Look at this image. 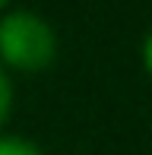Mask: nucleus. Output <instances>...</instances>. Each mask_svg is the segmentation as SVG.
Returning <instances> with one entry per match:
<instances>
[{
	"mask_svg": "<svg viewBox=\"0 0 152 155\" xmlns=\"http://www.w3.org/2000/svg\"><path fill=\"white\" fill-rule=\"evenodd\" d=\"M57 54L54 29L32 10H13L0 19V57L16 70H45Z\"/></svg>",
	"mask_w": 152,
	"mask_h": 155,
	"instance_id": "1",
	"label": "nucleus"
},
{
	"mask_svg": "<svg viewBox=\"0 0 152 155\" xmlns=\"http://www.w3.org/2000/svg\"><path fill=\"white\" fill-rule=\"evenodd\" d=\"M0 155H45L32 139L22 136H0Z\"/></svg>",
	"mask_w": 152,
	"mask_h": 155,
	"instance_id": "2",
	"label": "nucleus"
},
{
	"mask_svg": "<svg viewBox=\"0 0 152 155\" xmlns=\"http://www.w3.org/2000/svg\"><path fill=\"white\" fill-rule=\"evenodd\" d=\"M10 108H13V86H10V76L0 70V124L6 120Z\"/></svg>",
	"mask_w": 152,
	"mask_h": 155,
	"instance_id": "3",
	"label": "nucleus"
},
{
	"mask_svg": "<svg viewBox=\"0 0 152 155\" xmlns=\"http://www.w3.org/2000/svg\"><path fill=\"white\" fill-rule=\"evenodd\" d=\"M143 67H146V73H152V32L143 41Z\"/></svg>",
	"mask_w": 152,
	"mask_h": 155,
	"instance_id": "4",
	"label": "nucleus"
},
{
	"mask_svg": "<svg viewBox=\"0 0 152 155\" xmlns=\"http://www.w3.org/2000/svg\"><path fill=\"white\" fill-rule=\"evenodd\" d=\"M3 6H6V0H0V10H3Z\"/></svg>",
	"mask_w": 152,
	"mask_h": 155,
	"instance_id": "5",
	"label": "nucleus"
}]
</instances>
